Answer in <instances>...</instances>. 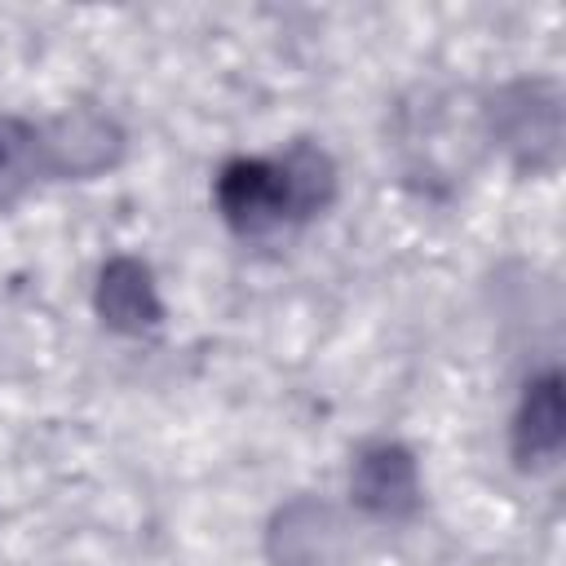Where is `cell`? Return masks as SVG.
<instances>
[{"instance_id": "6da1fadb", "label": "cell", "mask_w": 566, "mask_h": 566, "mask_svg": "<svg viewBox=\"0 0 566 566\" xmlns=\"http://www.w3.org/2000/svg\"><path fill=\"white\" fill-rule=\"evenodd\" d=\"M557 438H562V398H557V380L544 376L522 411V447H531V455H544L557 447Z\"/></svg>"}, {"instance_id": "7a4b0ae2", "label": "cell", "mask_w": 566, "mask_h": 566, "mask_svg": "<svg viewBox=\"0 0 566 566\" xmlns=\"http://www.w3.org/2000/svg\"><path fill=\"white\" fill-rule=\"evenodd\" d=\"M13 133H18L13 124H0V195H4V186L18 181V172H22V150H18Z\"/></svg>"}]
</instances>
